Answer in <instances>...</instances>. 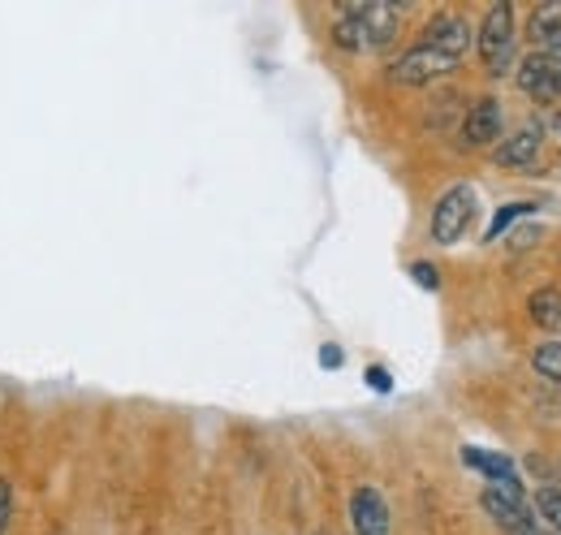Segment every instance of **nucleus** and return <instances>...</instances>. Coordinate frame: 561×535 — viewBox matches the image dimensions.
<instances>
[{
	"label": "nucleus",
	"mask_w": 561,
	"mask_h": 535,
	"mask_svg": "<svg viewBox=\"0 0 561 535\" xmlns=\"http://www.w3.org/2000/svg\"><path fill=\"white\" fill-rule=\"evenodd\" d=\"M514 78H518V87H523L536 104H553V100H558V61H553L549 53H540V48L527 53V57L518 61V73H514Z\"/></svg>",
	"instance_id": "423d86ee"
},
{
	"label": "nucleus",
	"mask_w": 561,
	"mask_h": 535,
	"mask_svg": "<svg viewBox=\"0 0 561 535\" xmlns=\"http://www.w3.org/2000/svg\"><path fill=\"white\" fill-rule=\"evenodd\" d=\"M415 44H427V48H436V53H445V57H467V48L476 44V31H471V22L462 18V13H436L427 26L420 31V39Z\"/></svg>",
	"instance_id": "39448f33"
},
{
	"label": "nucleus",
	"mask_w": 561,
	"mask_h": 535,
	"mask_svg": "<svg viewBox=\"0 0 561 535\" xmlns=\"http://www.w3.org/2000/svg\"><path fill=\"white\" fill-rule=\"evenodd\" d=\"M558 22H561V4H540V9L531 13V22H527V39H531V44H545V35H549Z\"/></svg>",
	"instance_id": "4468645a"
},
{
	"label": "nucleus",
	"mask_w": 561,
	"mask_h": 535,
	"mask_svg": "<svg viewBox=\"0 0 561 535\" xmlns=\"http://www.w3.org/2000/svg\"><path fill=\"white\" fill-rule=\"evenodd\" d=\"M553 130H558V138H561V113L553 117Z\"/></svg>",
	"instance_id": "4be33fe9"
},
{
	"label": "nucleus",
	"mask_w": 561,
	"mask_h": 535,
	"mask_svg": "<svg viewBox=\"0 0 561 535\" xmlns=\"http://www.w3.org/2000/svg\"><path fill=\"white\" fill-rule=\"evenodd\" d=\"M320 367H342V350H337V345H324V354H320Z\"/></svg>",
	"instance_id": "412c9836"
},
{
	"label": "nucleus",
	"mask_w": 561,
	"mask_h": 535,
	"mask_svg": "<svg viewBox=\"0 0 561 535\" xmlns=\"http://www.w3.org/2000/svg\"><path fill=\"white\" fill-rule=\"evenodd\" d=\"M505 535H545V532H540V519L527 510L518 523H510V527H505Z\"/></svg>",
	"instance_id": "f3484780"
},
{
	"label": "nucleus",
	"mask_w": 561,
	"mask_h": 535,
	"mask_svg": "<svg viewBox=\"0 0 561 535\" xmlns=\"http://www.w3.org/2000/svg\"><path fill=\"white\" fill-rule=\"evenodd\" d=\"M476 191L471 186H449L436 207H432V225H427V234H432V242L436 247H454L467 229H471V220H476Z\"/></svg>",
	"instance_id": "7ed1b4c3"
},
{
	"label": "nucleus",
	"mask_w": 561,
	"mask_h": 535,
	"mask_svg": "<svg viewBox=\"0 0 561 535\" xmlns=\"http://www.w3.org/2000/svg\"><path fill=\"white\" fill-rule=\"evenodd\" d=\"M536 510H540V519L549 523V532L561 535V488H536Z\"/></svg>",
	"instance_id": "ddd939ff"
},
{
	"label": "nucleus",
	"mask_w": 561,
	"mask_h": 535,
	"mask_svg": "<svg viewBox=\"0 0 561 535\" xmlns=\"http://www.w3.org/2000/svg\"><path fill=\"white\" fill-rule=\"evenodd\" d=\"M558 100H561V61H558Z\"/></svg>",
	"instance_id": "5701e85b"
},
{
	"label": "nucleus",
	"mask_w": 561,
	"mask_h": 535,
	"mask_svg": "<svg viewBox=\"0 0 561 535\" xmlns=\"http://www.w3.org/2000/svg\"><path fill=\"white\" fill-rule=\"evenodd\" d=\"M476 48H480V61L492 78H501L505 69L514 66V53H518V22H514V4L496 0L484 22H480V35H476Z\"/></svg>",
	"instance_id": "f03ea898"
},
{
	"label": "nucleus",
	"mask_w": 561,
	"mask_h": 535,
	"mask_svg": "<svg viewBox=\"0 0 561 535\" xmlns=\"http://www.w3.org/2000/svg\"><path fill=\"white\" fill-rule=\"evenodd\" d=\"M458 66H462L458 57H445V53H436V48H427V44H411V48L389 66V78H393L398 87H427V82L454 73Z\"/></svg>",
	"instance_id": "20e7f679"
},
{
	"label": "nucleus",
	"mask_w": 561,
	"mask_h": 535,
	"mask_svg": "<svg viewBox=\"0 0 561 535\" xmlns=\"http://www.w3.org/2000/svg\"><path fill=\"white\" fill-rule=\"evenodd\" d=\"M9 523H13V483L0 479V535H9Z\"/></svg>",
	"instance_id": "dca6fc26"
},
{
	"label": "nucleus",
	"mask_w": 561,
	"mask_h": 535,
	"mask_svg": "<svg viewBox=\"0 0 561 535\" xmlns=\"http://www.w3.org/2000/svg\"><path fill=\"white\" fill-rule=\"evenodd\" d=\"M351 523H354V535H389L393 519H389V501L380 497V488H371V483L354 488Z\"/></svg>",
	"instance_id": "6e6552de"
},
{
	"label": "nucleus",
	"mask_w": 561,
	"mask_h": 535,
	"mask_svg": "<svg viewBox=\"0 0 561 535\" xmlns=\"http://www.w3.org/2000/svg\"><path fill=\"white\" fill-rule=\"evenodd\" d=\"M527 311H531V320H536L540 329H561V294L553 285L536 289V294L527 298Z\"/></svg>",
	"instance_id": "9b49d317"
},
{
	"label": "nucleus",
	"mask_w": 561,
	"mask_h": 535,
	"mask_svg": "<svg viewBox=\"0 0 561 535\" xmlns=\"http://www.w3.org/2000/svg\"><path fill=\"white\" fill-rule=\"evenodd\" d=\"M367 385H371V389H380V394H389V389H393L385 367H371V372H367Z\"/></svg>",
	"instance_id": "aec40b11"
},
{
	"label": "nucleus",
	"mask_w": 561,
	"mask_h": 535,
	"mask_svg": "<svg viewBox=\"0 0 561 535\" xmlns=\"http://www.w3.org/2000/svg\"><path fill=\"white\" fill-rule=\"evenodd\" d=\"M501 126H505V113H501V100L492 95H480L467 117H462V143L467 147H492L501 138Z\"/></svg>",
	"instance_id": "0eeeda50"
},
{
	"label": "nucleus",
	"mask_w": 561,
	"mask_h": 535,
	"mask_svg": "<svg viewBox=\"0 0 561 535\" xmlns=\"http://www.w3.org/2000/svg\"><path fill=\"white\" fill-rule=\"evenodd\" d=\"M531 367H536V376H545V380H553L561 385V341H540L536 350H531Z\"/></svg>",
	"instance_id": "f8f14e48"
},
{
	"label": "nucleus",
	"mask_w": 561,
	"mask_h": 535,
	"mask_svg": "<svg viewBox=\"0 0 561 535\" xmlns=\"http://www.w3.org/2000/svg\"><path fill=\"white\" fill-rule=\"evenodd\" d=\"M527 212H536V207H531V203H505V207L492 216V225H489V234H484V238H489V242H496V238H501V234H505L514 220H523Z\"/></svg>",
	"instance_id": "2eb2a0df"
},
{
	"label": "nucleus",
	"mask_w": 561,
	"mask_h": 535,
	"mask_svg": "<svg viewBox=\"0 0 561 535\" xmlns=\"http://www.w3.org/2000/svg\"><path fill=\"white\" fill-rule=\"evenodd\" d=\"M540 53H549L553 61H561V22L545 35V44H540Z\"/></svg>",
	"instance_id": "6ab92c4d"
},
{
	"label": "nucleus",
	"mask_w": 561,
	"mask_h": 535,
	"mask_svg": "<svg viewBox=\"0 0 561 535\" xmlns=\"http://www.w3.org/2000/svg\"><path fill=\"white\" fill-rule=\"evenodd\" d=\"M411 276L420 281L423 289H436V285H440V272H436L432 264H411Z\"/></svg>",
	"instance_id": "a211bd4d"
},
{
	"label": "nucleus",
	"mask_w": 561,
	"mask_h": 535,
	"mask_svg": "<svg viewBox=\"0 0 561 535\" xmlns=\"http://www.w3.org/2000/svg\"><path fill=\"white\" fill-rule=\"evenodd\" d=\"M462 463H467V467H476L480 475H489V483H523V479H518V470H514V463H510L505 454H492V449H476V445H467V449H462Z\"/></svg>",
	"instance_id": "9d476101"
},
{
	"label": "nucleus",
	"mask_w": 561,
	"mask_h": 535,
	"mask_svg": "<svg viewBox=\"0 0 561 535\" xmlns=\"http://www.w3.org/2000/svg\"><path fill=\"white\" fill-rule=\"evenodd\" d=\"M398 22H402L398 0H346L342 18L333 22V44L346 53L389 48L398 35Z\"/></svg>",
	"instance_id": "f257e3e1"
},
{
	"label": "nucleus",
	"mask_w": 561,
	"mask_h": 535,
	"mask_svg": "<svg viewBox=\"0 0 561 535\" xmlns=\"http://www.w3.org/2000/svg\"><path fill=\"white\" fill-rule=\"evenodd\" d=\"M540 143H545V126H540V122H527V126H518L510 138H501V143L492 147V160H496L501 169H527V164L540 156Z\"/></svg>",
	"instance_id": "1a4fd4ad"
}]
</instances>
